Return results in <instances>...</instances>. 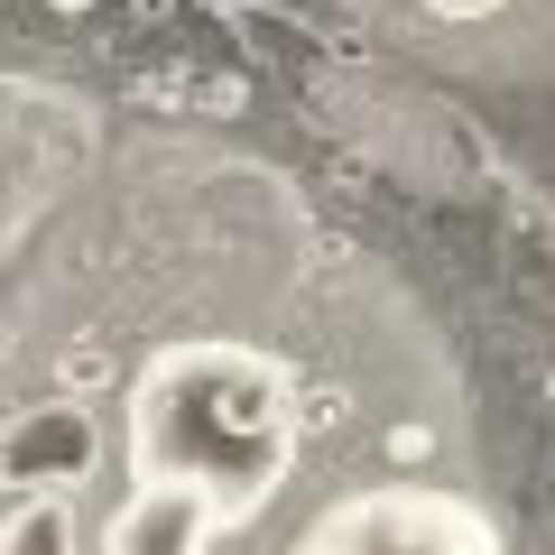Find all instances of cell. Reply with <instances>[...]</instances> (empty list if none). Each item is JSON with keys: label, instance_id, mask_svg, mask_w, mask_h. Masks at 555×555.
<instances>
[{"label": "cell", "instance_id": "cell-1", "mask_svg": "<svg viewBox=\"0 0 555 555\" xmlns=\"http://www.w3.org/2000/svg\"><path fill=\"white\" fill-rule=\"evenodd\" d=\"M130 436H139V473L195 481V491H214L222 518H241L287 463V389L269 361L232 352V343H195L139 379Z\"/></svg>", "mask_w": 555, "mask_h": 555}, {"label": "cell", "instance_id": "cell-2", "mask_svg": "<svg viewBox=\"0 0 555 555\" xmlns=\"http://www.w3.org/2000/svg\"><path fill=\"white\" fill-rule=\"evenodd\" d=\"M297 555H500L491 518L444 491H361Z\"/></svg>", "mask_w": 555, "mask_h": 555}, {"label": "cell", "instance_id": "cell-3", "mask_svg": "<svg viewBox=\"0 0 555 555\" xmlns=\"http://www.w3.org/2000/svg\"><path fill=\"white\" fill-rule=\"evenodd\" d=\"M214 528H222L214 491L167 481V473H139L130 500H120V518H112V555H204Z\"/></svg>", "mask_w": 555, "mask_h": 555}, {"label": "cell", "instance_id": "cell-4", "mask_svg": "<svg viewBox=\"0 0 555 555\" xmlns=\"http://www.w3.org/2000/svg\"><path fill=\"white\" fill-rule=\"evenodd\" d=\"M0 555H83V537H75V509H65L56 491L20 500V509L0 518Z\"/></svg>", "mask_w": 555, "mask_h": 555}, {"label": "cell", "instance_id": "cell-5", "mask_svg": "<svg viewBox=\"0 0 555 555\" xmlns=\"http://www.w3.org/2000/svg\"><path fill=\"white\" fill-rule=\"evenodd\" d=\"M436 20H491V10H509V0H426Z\"/></svg>", "mask_w": 555, "mask_h": 555}, {"label": "cell", "instance_id": "cell-6", "mask_svg": "<svg viewBox=\"0 0 555 555\" xmlns=\"http://www.w3.org/2000/svg\"><path fill=\"white\" fill-rule=\"evenodd\" d=\"M65 10H75V0H65Z\"/></svg>", "mask_w": 555, "mask_h": 555}]
</instances>
